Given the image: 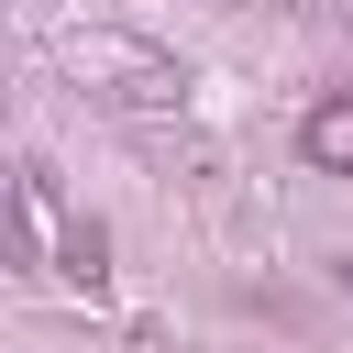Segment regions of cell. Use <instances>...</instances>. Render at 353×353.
Segmentation results:
<instances>
[{
  "label": "cell",
  "instance_id": "3",
  "mask_svg": "<svg viewBox=\"0 0 353 353\" xmlns=\"http://www.w3.org/2000/svg\"><path fill=\"white\" fill-rule=\"evenodd\" d=\"M55 276H66L77 298H99V276H110V232H99V221H66V232H55Z\"/></svg>",
  "mask_w": 353,
  "mask_h": 353
},
{
  "label": "cell",
  "instance_id": "2",
  "mask_svg": "<svg viewBox=\"0 0 353 353\" xmlns=\"http://www.w3.org/2000/svg\"><path fill=\"white\" fill-rule=\"evenodd\" d=\"M298 154H309L320 176H353V88L309 99V121H298Z\"/></svg>",
  "mask_w": 353,
  "mask_h": 353
},
{
  "label": "cell",
  "instance_id": "5",
  "mask_svg": "<svg viewBox=\"0 0 353 353\" xmlns=\"http://www.w3.org/2000/svg\"><path fill=\"white\" fill-rule=\"evenodd\" d=\"M342 298H353V265H342Z\"/></svg>",
  "mask_w": 353,
  "mask_h": 353
},
{
  "label": "cell",
  "instance_id": "4",
  "mask_svg": "<svg viewBox=\"0 0 353 353\" xmlns=\"http://www.w3.org/2000/svg\"><path fill=\"white\" fill-rule=\"evenodd\" d=\"M55 165H22V243H55Z\"/></svg>",
  "mask_w": 353,
  "mask_h": 353
},
{
  "label": "cell",
  "instance_id": "6",
  "mask_svg": "<svg viewBox=\"0 0 353 353\" xmlns=\"http://www.w3.org/2000/svg\"><path fill=\"white\" fill-rule=\"evenodd\" d=\"M232 11H243V0H232Z\"/></svg>",
  "mask_w": 353,
  "mask_h": 353
},
{
  "label": "cell",
  "instance_id": "1",
  "mask_svg": "<svg viewBox=\"0 0 353 353\" xmlns=\"http://www.w3.org/2000/svg\"><path fill=\"white\" fill-rule=\"evenodd\" d=\"M77 66L110 77L99 99H121V110H188V66L154 55V44H132V33H77Z\"/></svg>",
  "mask_w": 353,
  "mask_h": 353
}]
</instances>
